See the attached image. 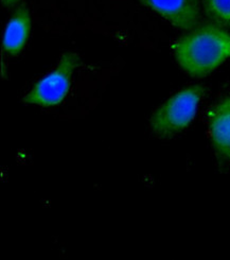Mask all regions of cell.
Here are the masks:
<instances>
[{"label": "cell", "instance_id": "6da1fadb", "mask_svg": "<svg viewBox=\"0 0 230 260\" xmlns=\"http://www.w3.org/2000/svg\"><path fill=\"white\" fill-rule=\"evenodd\" d=\"M173 51L184 72L202 78L230 57V33L215 23L196 26L173 45Z\"/></svg>", "mask_w": 230, "mask_h": 260}, {"label": "cell", "instance_id": "7a4b0ae2", "mask_svg": "<svg viewBox=\"0 0 230 260\" xmlns=\"http://www.w3.org/2000/svg\"><path fill=\"white\" fill-rule=\"evenodd\" d=\"M205 89L191 85L179 90L157 109L151 117V128L156 136L171 138L193 121Z\"/></svg>", "mask_w": 230, "mask_h": 260}, {"label": "cell", "instance_id": "3957f363", "mask_svg": "<svg viewBox=\"0 0 230 260\" xmlns=\"http://www.w3.org/2000/svg\"><path fill=\"white\" fill-rule=\"evenodd\" d=\"M80 65L81 58L77 53H64L53 72L36 82L23 101L27 104L46 108L59 104L66 98L70 89L72 75Z\"/></svg>", "mask_w": 230, "mask_h": 260}, {"label": "cell", "instance_id": "277c9868", "mask_svg": "<svg viewBox=\"0 0 230 260\" xmlns=\"http://www.w3.org/2000/svg\"><path fill=\"white\" fill-rule=\"evenodd\" d=\"M139 2L158 13L178 29L191 30L199 25L201 17L199 0H139Z\"/></svg>", "mask_w": 230, "mask_h": 260}, {"label": "cell", "instance_id": "5b68a950", "mask_svg": "<svg viewBox=\"0 0 230 260\" xmlns=\"http://www.w3.org/2000/svg\"><path fill=\"white\" fill-rule=\"evenodd\" d=\"M212 148L221 161H230V96L217 102L209 113Z\"/></svg>", "mask_w": 230, "mask_h": 260}, {"label": "cell", "instance_id": "8992f818", "mask_svg": "<svg viewBox=\"0 0 230 260\" xmlns=\"http://www.w3.org/2000/svg\"><path fill=\"white\" fill-rule=\"evenodd\" d=\"M31 15L27 7H18L8 22L4 33L3 48L10 55H18L29 40Z\"/></svg>", "mask_w": 230, "mask_h": 260}, {"label": "cell", "instance_id": "52a82bcc", "mask_svg": "<svg viewBox=\"0 0 230 260\" xmlns=\"http://www.w3.org/2000/svg\"><path fill=\"white\" fill-rule=\"evenodd\" d=\"M204 13L213 23L230 27V0H201Z\"/></svg>", "mask_w": 230, "mask_h": 260}, {"label": "cell", "instance_id": "ba28073f", "mask_svg": "<svg viewBox=\"0 0 230 260\" xmlns=\"http://www.w3.org/2000/svg\"><path fill=\"white\" fill-rule=\"evenodd\" d=\"M18 3H19V0H2V4L6 8H12Z\"/></svg>", "mask_w": 230, "mask_h": 260}]
</instances>
